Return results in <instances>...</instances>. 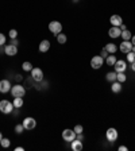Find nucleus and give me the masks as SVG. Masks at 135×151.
<instances>
[{"label":"nucleus","mask_w":135,"mask_h":151,"mask_svg":"<svg viewBox=\"0 0 135 151\" xmlns=\"http://www.w3.org/2000/svg\"><path fill=\"white\" fill-rule=\"evenodd\" d=\"M12 111H14V104L11 101H8V100H1V101H0V112L8 115V113H11Z\"/></svg>","instance_id":"f257e3e1"},{"label":"nucleus","mask_w":135,"mask_h":151,"mask_svg":"<svg viewBox=\"0 0 135 151\" xmlns=\"http://www.w3.org/2000/svg\"><path fill=\"white\" fill-rule=\"evenodd\" d=\"M11 93H12L14 97H23V96L26 95V89H25V86H22L20 84H16L11 88Z\"/></svg>","instance_id":"f03ea898"},{"label":"nucleus","mask_w":135,"mask_h":151,"mask_svg":"<svg viewBox=\"0 0 135 151\" xmlns=\"http://www.w3.org/2000/svg\"><path fill=\"white\" fill-rule=\"evenodd\" d=\"M49 30L53 32L54 37H57L61 31H62V25H61L58 20H53L49 23Z\"/></svg>","instance_id":"7ed1b4c3"},{"label":"nucleus","mask_w":135,"mask_h":151,"mask_svg":"<svg viewBox=\"0 0 135 151\" xmlns=\"http://www.w3.org/2000/svg\"><path fill=\"white\" fill-rule=\"evenodd\" d=\"M22 124H23V127H25V130L31 131V130H34V128L37 127V120L34 119V117H26Z\"/></svg>","instance_id":"20e7f679"},{"label":"nucleus","mask_w":135,"mask_h":151,"mask_svg":"<svg viewBox=\"0 0 135 151\" xmlns=\"http://www.w3.org/2000/svg\"><path fill=\"white\" fill-rule=\"evenodd\" d=\"M31 78L35 81V82H41V81L43 80V72H42V69H39V67H32Z\"/></svg>","instance_id":"39448f33"},{"label":"nucleus","mask_w":135,"mask_h":151,"mask_svg":"<svg viewBox=\"0 0 135 151\" xmlns=\"http://www.w3.org/2000/svg\"><path fill=\"white\" fill-rule=\"evenodd\" d=\"M104 63V58L100 55H95L92 57V60H91V66L93 67V69H100V67L103 66Z\"/></svg>","instance_id":"423d86ee"},{"label":"nucleus","mask_w":135,"mask_h":151,"mask_svg":"<svg viewBox=\"0 0 135 151\" xmlns=\"http://www.w3.org/2000/svg\"><path fill=\"white\" fill-rule=\"evenodd\" d=\"M76 135L77 133L75 132V130H69V128H66V130H64V132H62V139L66 142H72L76 139Z\"/></svg>","instance_id":"0eeeda50"},{"label":"nucleus","mask_w":135,"mask_h":151,"mask_svg":"<svg viewBox=\"0 0 135 151\" xmlns=\"http://www.w3.org/2000/svg\"><path fill=\"white\" fill-rule=\"evenodd\" d=\"M105 136H107V140H110L111 143H114L115 140L117 139V131L115 130V128H108L107 130V132H105Z\"/></svg>","instance_id":"6e6552de"},{"label":"nucleus","mask_w":135,"mask_h":151,"mask_svg":"<svg viewBox=\"0 0 135 151\" xmlns=\"http://www.w3.org/2000/svg\"><path fill=\"white\" fill-rule=\"evenodd\" d=\"M4 53L7 54V55L10 57H14L18 54V46H15V45H7V46H4Z\"/></svg>","instance_id":"1a4fd4ad"},{"label":"nucleus","mask_w":135,"mask_h":151,"mask_svg":"<svg viewBox=\"0 0 135 151\" xmlns=\"http://www.w3.org/2000/svg\"><path fill=\"white\" fill-rule=\"evenodd\" d=\"M11 82L8 80H1L0 81V93H7L11 92Z\"/></svg>","instance_id":"9d476101"},{"label":"nucleus","mask_w":135,"mask_h":151,"mask_svg":"<svg viewBox=\"0 0 135 151\" xmlns=\"http://www.w3.org/2000/svg\"><path fill=\"white\" fill-rule=\"evenodd\" d=\"M120 51L122 53H124V54H127V53H130L132 50V43L130 42V41H123V42L120 43Z\"/></svg>","instance_id":"9b49d317"},{"label":"nucleus","mask_w":135,"mask_h":151,"mask_svg":"<svg viewBox=\"0 0 135 151\" xmlns=\"http://www.w3.org/2000/svg\"><path fill=\"white\" fill-rule=\"evenodd\" d=\"M114 69H115V72H116V73H122V72H124L126 69H127V65H126L124 61L119 60V61H116V62H115Z\"/></svg>","instance_id":"f8f14e48"},{"label":"nucleus","mask_w":135,"mask_h":151,"mask_svg":"<svg viewBox=\"0 0 135 151\" xmlns=\"http://www.w3.org/2000/svg\"><path fill=\"white\" fill-rule=\"evenodd\" d=\"M122 34V30L120 27H115V26H112V27L110 28V31H108V35L111 37V38H119Z\"/></svg>","instance_id":"ddd939ff"},{"label":"nucleus","mask_w":135,"mask_h":151,"mask_svg":"<svg viewBox=\"0 0 135 151\" xmlns=\"http://www.w3.org/2000/svg\"><path fill=\"white\" fill-rule=\"evenodd\" d=\"M110 22H111V25L115 26V27H119V26L123 23V19H122L120 15H112L110 18Z\"/></svg>","instance_id":"4468645a"},{"label":"nucleus","mask_w":135,"mask_h":151,"mask_svg":"<svg viewBox=\"0 0 135 151\" xmlns=\"http://www.w3.org/2000/svg\"><path fill=\"white\" fill-rule=\"evenodd\" d=\"M49 49H50V42L47 39H45V41H42V42L39 43V51L41 53H46Z\"/></svg>","instance_id":"2eb2a0df"},{"label":"nucleus","mask_w":135,"mask_h":151,"mask_svg":"<svg viewBox=\"0 0 135 151\" xmlns=\"http://www.w3.org/2000/svg\"><path fill=\"white\" fill-rule=\"evenodd\" d=\"M72 150L73 151H81L82 150V143L81 140H78V139H75V140H72Z\"/></svg>","instance_id":"dca6fc26"},{"label":"nucleus","mask_w":135,"mask_h":151,"mask_svg":"<svg viewBox=\"0 0 135 151\" xmlns=\"http://www.w3.org/2000/svg\"><path fill=\"white\" fill-rule=\"evenodd\" d=\"M111 91L114 92V93H120L122 92V82H119V81H114L112 85H111Z\"/></svg>","instance_id":"f3484780"},{"label":"nucleus","mask_w":135,"mask_h":151,"mask_svg":"<svg viewBox=\"0 0 135 151\" xmlns=\"http://www.w3.org/2000/svg\"><path fill=\"white\" fill-rule=\"evenodd\" d=\"M104 49L107 50V51H108V53L110 54H114L115 51H116L117 50V46L115 45V43H107L105 46H104Z\"/></svg>","instance_id":"a211bd4d"},{"label":"nucleus","mask_w":135,"mask_h":151,"mask_svg":"<svg viewBox=\"0 0 135 151\" xmlns=\"http://www.w3.org/2000/svg\"><path fill=\"white\" fill-rule=\"evenodd\" d=\"M116 61L117 60H116V57H115L114 54H111V55H108L105 58V63H107V65H110V66H114Z\"/></svg>","instance_id":"6ab92c4d"},{"label":"nucleus","mask_w":135,"mask_h":151,"mask_svg":"<svg viewBox=\"0 0 135 151\" xmlns=\"http://www.w3.org/2000/svg\"><path fill=\"white\" fill-rule=\"evenodd\" d=\"M116 72H110V73H107L105 78L107 81H111V82H114V81H116Z\"/></svg>","instance_id":"aec40b11"},{"label":"nucleus","mask_w":135,"mask_h":151,"mask_svg":"<svg viewBox=\"0 0 135 151\" xmlns=\"http://www.w3.org/2000/svg\"><path fill=\"white\" fill-rule=\"evenodd\" d=\"M120 37L123 38V41H130V39H131V37H132V34L128 31V30H124V31H122Z\"/></svg>","instance_id":"412c9836"},{"label":"nucleus","mask_w":135,"mask_h":151,"mask_svg":"<svg viewBox=\"0 0 135 151\" xmlns=\"http://www.w3.org/2000/svg\"><path fill=\"white\" fill-rule=\"evenodd\" d=\"M23 105V97H15L14 98V107L15 108H20Z\"/></svg>","instance_id":"4be33fe9"},{"label":"nucleus","mask_w":135,"mask_h":151,"mask_svg":"<svg viewBox=\"0 0 135 151\" xmlns=\"http://www.w3.org/2000/svg\"><path fill=\"white\" fill-rule=\"evenodd\" d=\"M22 69H23L25 72H31V70H32V65H31V62H29V61L23 62V65H22Z\"/></svg>","instance_id":"5701e85b"},{"label":"nucleus","mask_w":135,"mask_h":151,"mask_svg":"<svg viewBox=\"0 0 135 151\" xmlns=\"http://www.w3.org/2000/svg\"><path fill=\"white\" fill-rule=\"evenodd\" d=\"M56 38H57L58 43H61V45H64V43L66 42V35H65V34H62V32H60V34H58Z\"/></svg>","instance_id":"b1692460"},{"label":"nucleus","mask_w":135,"mask_h":151,"mask_svg":"<svg viewBox=\"0 0 135 151\" xmlns=\"http://www.w3.org/2000/svg\"><path fill=\"white\" fill-rule=\"evenodd\" d=\"M116 80L119 81V82H124L126 80H127V77H126L124 72H122V73H117L116 74Z\"/></svg>","instance_id":"393cba45"},{"label":"nucleus","mask_w":135,"mask_h":151,"mask_svg":"<svg viewBox=\"0 0 135 151\" xmlns=\"http://www.w3.org/2000/svg\"><path fill=\"white\" fill-rule=\"evenodd\" d=\"M0 144H1L4 148H8L11 146V142H10V139H7V138H3L1 142H0Z\"/></svg>","instance_id":"a878e982"},{"label":"nucleus","mask_w":135,"mask_h":151,"mask_svg":"<svg viewBox=\"0 0 135 151\" xmlns=\"http://www.w3.org/2000/svg\"><path fill=\"white\" fill-rule=\"evenodd\" d=\"M127 61L130 63L135 62V53H134V51H130V53H127Z\"/></svg>","instance_id":"bb28decb"},{"label":"nucleus","mask_w":135,"mask_h":151,"mask_svg":"<svg viewBox=\"0 0 135 151\" xmlns=\"http://www.w3.org/2000/svg\"><path fill=\"white\" fill-rule=\"evenodd\" d=\"M23 130H25L23 124H18V126L15 127V132H16V133H22V132H23Z\"/></svg>","instance_id":"cd10ccee"},{"label":"nucleus","mask_w":135,"mask_h":151,"mask_svg":"<svg viewBox=\"0 0 135 151\" xmlns=\"http://www.w3.org/2000/svg\"><path fill=\"white\" fill-rule=\"evenodd\" d=\"M16 37H18V31H16V30H11V31H10V38L11 39H15Z\"/></svg>","instance_id":"c85d7f7f"},{"label":"nucleus","mask_w":135,"mask_h":151,"mask_svg":"<svg viewBox=\"0 0 135 151\" xmlns=\"http://www.w3.org/2000/svg\"><path fill=\"white\" fill-rule=\"evenodd\" d=\"M82 130H84V128H82V126H80V124H77V126L75 127V132L76 133H82Z\"/></svg>","instance_id":"c756f323"},{"label":"nucleus","mask_w":135,"mask_h":151,"mask_svg":"<svg viewBox=\"0 0 135 151\" xmlns=\"http://www.w3.org/2000/svg\"><path fill=\"white\" fill-rule=\"evenodd\" d=\"M4 43H6V35L0 32V46H3Z\"/></svg>","instance_id":"7c9ffc66"},{"label":"nucleus","mask_w":135,"mask_h":151,"mask_svg":"<svg viewBox=\"0 0 135 151\" xmlns=\"http://www.w3.org/2000/svg\"><path fill=\"white\" fill-rule=\"evenodd\" d=\"M108 54H110V53H108V51H107L105 49H103V50H101V54H100V57H103V58H107V57H108Z\"/></svg>","instance_id":"2f4dec72"},{"label":"nucleus","mask_w":135,"mask_h":151,"mask_svg":"<svg viewBox=\"0 0 135 151\" xmlns=\"http://www.w3.org/2000/svg\"><path fill=\"white\" fill-rule=\"evenodd\" d=\"M11 43H12V45H15V46H18V39H16V38H15V39H12V41H11Z\"/></svg>","instance_id":"473e14b6"},{"label":"nucleus","mask_w":135,"mask_h":151,"mask_svg":"<svg viewBox=\"0 0 135 151\" xmlns=\"http://www.w3.org/2000/svg\"><path fill=\"white\" fill-rule=\"evenodd\" d=\"M119 151H127V147H126V146H120V147H119Z\"/></svg>","instance_id":"72a5a7b5"},{"label":"nucleus","mask_w":135,"mask_h":151,"mask_svg":"<svg viewBox=\"0 0 135 151\" xmlns=\"http://www.w3.org/2000/svg\"><path fill=\"white\" fill-rule=\"evenodd\" d=\"M15 80H16V81H20V80H22V76H20V74H16V76H15Z\"/></svg>","instance_id":"f704fd0d"},{"label":"nucleus","mask_w":135,"mask_h":151,"mask_svg":"<svg viewBox=\"0 0 135 151\" xmlns=\"http://www.w3.org/2000/svg\"><path fill=\"white\" fill-rule=\"evenodd\" d=\"M77 139L78 140H82V133H77Z\"/></svg>","instance_id":"c9c22d12"},{"label":"nucleus","mask_w":135,"mask_h":151,"mask_svg":"<svg viewBox=\"0 0 135 151\" xmlns=\"http://www.w3.org/2000/svg\"><path fill=\"white\" fill-rule=\"evenodd\" d=\"M131 70H132V72H135V62H132V63H131Z\"/></svg>","instance_id":"e433bc0d"},{"label":"nucleus","mask_w":135,"mask_h":151,"mask_svg":"<svg viewBox=\"0 0 135 151\" xmlns=\"http://www.w3.org/2000/svg\"><path fill=\"white\" fill-rule=\"evenodd\" d=\"M131 43H132V45H135V35L131 37Z\"/></svg>","instance_id":"4c0bfd02"},{"label":"nucleus","mask_w":135,"mask_h":151,"mask_svg":"<svg viewBox=\"0 0 135 151\" xmlns=\"http://www.w3.org/2000/svg\"><path fill=\"white\" fill-rule=\"evenodd\" d=\"M15 151H23V148H22V147H16V148H15Z\"/></svg>","instance_id":"58836bf2"},{"label":"nucleus","mask_w":135,"mask_h":151,"mask_svg":"<svg viewBox=\"0 0 135 151\" xmlns=\"http://www.w3.org/2000/svg\"><path fill=\"white\" fill-rule=\"evenodd\" d=\"M131 51H134V53H135V45H132V50H131Z\"/></svg>","instance_id":"ea45409f"},{"label":"nucleus","mask_w":135,"mask_h":151,"mask_svg":"<svg viewBox=\"0 0 135 151\" xmlns=\"http://www.w3.org/2000/svg\"><path fill=\"white\" fill-rule=\"evenodd\" d=\"M1 139H3V136H1V132H0V142H1Z\"/></svg>","instance_id":"a19ab883"}]
</instances>
